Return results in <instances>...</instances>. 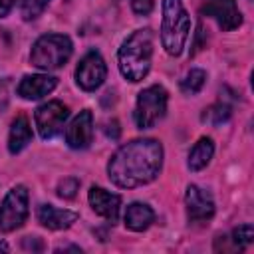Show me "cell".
<instances>
[{
  "mask_svg": "<svg viewBox=\"0 0 254 254\" xmlns=\"http://www.w3.org/2000/svg\"><path fill=\"white\" fill-rule=\"evenodd\" d=\"M109 127H105V133H107V137H111V139H117L119 137V129H117V121H111V123H107Z\"/></svg>",
  "mask_w": 254,
  "mask_h": 254,
  "instance_id": "obj_25",
  "label": "cell"
},
{
  "mask_svg": "<svg viewBox=\"0 0 254 254\" xmlns=\"http://www.w3.org/2000/svg\"><path fill=\"white\" fill-rule=\"evenodd\" d=\"M0 250H4V252H6V250H8V246H6L4 242H0Z\"/></svg>",
  "mask_w": 254,
  "mask_h": 254,
  "instance_id": "obj_27",
  "label": "cell"
},
{
  "mask_svg": "<svg viewBox=\"0 0 254 254\" xmlns=\"http://www.w3.org/2000/svg\"><path fill=\"white\" fill-rule=\"evenodd\" d=\"M67 115H69L67 107L62 101H58V99L48 101V103H42L36 109V113H34V119H36V127H38L40 137L52 139L54 135H58L62 131Z\"/></svg>",
  "mask_w": 254,
  "mask_h": 254,
  "instance_id": "obj_7",
  "label": "cell"
},
{
  "mask_svg": "<svg viewBox=\"0 0 254 254\" xmlns=\"http://www.w3.org/2000/svg\"><path fill=\"white\" fill-rule=\"evenodd\" d=\"M38 220L42 226H46L50 230H64L77 220V214L71 210L56 208L52 204H42L38 208Z\"/></svg>",
  "mask_w": 254,
  "mask_h": 254,
  "instance_id": "obj_14",
  "label": "cell"
},
{
  "mask_svg": "<svg viewBox=\"0 0 254 254\" xmlns=\"http://www.w3.org/2000/svg\"><path fill=\"white\" fill-rule=\"evenodd\" d=\"M230 105L228 103H214V105H210L208 109H204V113H202V121H208V123H212V125H220V123H224V121H228L230 119Z\"/></svg>",
  "mask_w": 254,
  "mask_h": 254,
  "instance_id": "obj_19",
  "label": "cell"
},
{
  "mask_svg": "<svg viewBox=\"0 0 254 254\" xmlns=\"http://www.w3.org/2000/svg\"><path fill=\"white\" fill-rule=\"evenodd\" d=\"M190 32V16L181 0H163L161 44L169 56H181Z\"/></svg>",
  "mask_w": 254,
  "mask_h": 254,
  "instance_id": "obj_3",
  "label": "cell"
},
{
  "mask_svg": "<svg viewBox=\"0 0 254 254\" xmlns=\"http://www.w3.org/2000/svg\"><path fill=\"white\" fill-rule=\"evenodd\" d=\"M24 248H32V250H42V242L38 240V238H32L30 240V236L24 240Z\"/></svg>",
  "mask_w": 254,
  "mask_h": 254,
  "instance_id": "obj_26",
  "label": "cell"
},
{
  "mask_svg": "<svg viewBox=\"0 0 254 254\" xmlns=\"http://www.w3.org/2000/svg\"><path fill=\"white\" fill-rule=\"evenodd\" d=\"M105 75L107 67L99 52H87L75 67V81L83 91H95L105 81Z\"/></svg>",
  "mask_w": 254,
  "mask_h": 254,
  "instance_id": "obj_8",
  "label": "cell"
},
{
  "mask_svg": "<svg viewBox=\"0 0 254 254\" xmlns=\"http://www.w3.org/2000/svg\"><path fill=\"white\" fill-rule=\"evenodd\" d=\"M151 58H153V34L151 30H137L133 32L119 48L117 62L119 69L125 79L129 81H141L149 69H151Z\"/></svg>",
  "mask_w": 254,
  "mask_h": 254,
  "instance_id": "obj_2",
  "label": "cell"
},
{
  "mask_svg": "<svg viewBox=\"0 0 254 254\" xmlns=\"http://www.w3.org/2000/svg\"><path fill=\"white\" fill-rule=\"evenodd\" d=\"M212 153H214L212 139H210V137H200V139L192 145V149H190V153H189V169H190V171H200V169H204V167L210 163Z\"/></svg>",
  "mask_w": 254,
  "mask_h": 254,
  "instance_id": "obj_17",
  "label": "cell"
},
{
  "mask_svg": "<svg viewBox=\"0 0 254 254\" xmlns=\"http://www.w3.org/2000/svg\"><path fill=\"white\" fill-rule=\"evenodd\" d=\"M89 204L99 216L107 218L109 222H115L119 216L121 198H119V194L109 192L101 187H91L89 189Z\"/></svg>",
  "mask_w": 254,
  "mask_h": 254,
  "instance_id": "obj_12",
  "label": "cell"
},
{
  "mask_svg": "<svg viewBox=\"0 0 254 254\" xmlns=\"http://www.w3.org/2000/svg\"><path fill=\"white\" fill-rule=\"evenodd\" d=\"M93 137V115L89 109H83L67 127L65 141L71 149H85Z\"/></svg>",
  "mask_w": 254,
  "mask_h": 254,
  "instance_id": "obj_11",
  "label": "cell"
},
{
  "mask_svg": "<svg viewBox=\"0 0 254 254\" xmlns=\"http://www.w3.org/2000/svg\"><path fill=\"white\" fill-rule=\"evenodd\" d=\"M28 216V189L14 187L0 204V232H12L24 224Z\"/></svg>",
  "mask_w": 254,
  "mask_h": 254,
  "instance_id": "obj_6",
  "label": "cell"
},
{
  "mask_svg": "<svg viewBox=\"0 0 254 254\" xmlns=\"http://www.w3.org/2000/svg\"><path fill=\"white\" fill-rule=\"evenodd\" d=\"M204 81H206L204 69L194 67V69H190V71L185 75V79L181 81V89H183V93H187V95H194V93H198V91L202 89Z\"/></svg>",
  "mask_w": 254,
  "mask_h": 254,
  "instance_id": "obj_18",
  "label": "cell"
},
{
  "mask_svg": "<svg viewBox=\"0 0 254 254\" xmlns=\"http://www.w3.org/2000/svg\"><path fill=\"white\" fill-rule=\"evenodd\" d=\"M58 85V79L52 75H26L18 83V95L24 99H40L48 93H52Z\"/></svg>",
  "mask_w": 254,
  "mask_h": 254,
  "instance_id": "obj_13",
  "label": "cell"
},
{
  "mask_svg": "<svg viewBox=\"0 0 254 254\" xmlns=\"http://www.w3.org/2000/svg\"><path fill=\"white\" fill-rule=\"evenodd\" d=\"M161 165L163 145L155 139H135L111 155L107 173L117 187L135 189L155 181Z\"/></svg>",
  "mask_w": 254,
  "mask_h": 254,
  "instance_id": "obj_1",
  "label": "cell"
},
{
  "mask_svg": "<svg viewBox=\"0 0 254 254\" xmlns=\"http://www.w3.org/2000/svg\"><path fill=\"white\" fill-rule=\"evenodd\" d=\"M200 12L212 18L224 32H230L242 24V14L236 6V0H202Z\"/></svg>",
  "mask_w": 254,
  "mask_h": 254,
  "instance_id": "obj_9",
  "label": "cell"
},
{
  "mask_svg": "<svg viewBox=\"0 0 254 254\" xmlns=\"http://www.w3.org/2000/svg\"><path fill=\"white\" fill-rule=\"evenodd\" d=\"M77 189H79V181L73 179V177H67V179L60 181V185H58V196H62V198H73L75 192H77Z\"/></svg>",
  "mask_w": 254,
  "mask_h": 254,
  "instance_id": "obj_22",
  "label": "cell"
},
{
  "mask_svg": "<svg viewBox=\"0 0 254 254\" xmlns=\"http://www.w3.org/2000/svg\"><path fill=\"white\" fill-rule=\"evenodd\" d=\"M14 4H16V0H0V18H4L12 10Z\"/></svg>",
  "mask_w": 254,
  "mask_h": 254,
  "instance_id": "obj_24",
  "label": "cell"
},
{
  "mask_svg": "<svg viewBox=\"0 0 254 254\" xmlns=\"http://www.w3.org/2000/svg\"><path fill=\"white\" fill-rule=\"evenodd\" d=\"M52 0H24L22 2V16H24V20H34V18H38L44 10H46V6L50 4Z\"/></svg>",
  "mask_w": 254,
  "mask_h": 254,
  "instance_id": "obj_21",
  "label": "cell"
},
{
  "mask_svg": "<svg viewBox=\"0 0 254 254\" xmlns=\"http://www.w3.org/2000/svg\"><path fill=\"white\" fill-rule=\"evenodd\" d=\"M30 141H32V127H30L26 115H18V117L12 121V127H10L8 149H10L12 155H16V153H20Z\"/></svg>",
  "mask_w": 254,
  "mask_h": 254,
  "instance_id": "obj_16",
  "label": "cell"
},
{
  "mask_svg": "<svg viewBox=\"0 0 254 254\" xmlns=\"http://www.w3.org/2000/svg\"><path fill=\"white\" fill-rule=\"evenodd\" d=\"M167 89L163 85H149L137 95L135 123L139 129H151L157 125L167 111Z\"/></svg>",
  "mask_w": 254,
  "mask_h": 254,
  "instance_id": "obj_5",
  "label": "cell"
},
{
  "mask_svg": "<svg viewBox=\"0 0 254 254\" xmlns=\"http://www.w3.org/2000/svg\"><path fill=\"white\" fill-rule=\"evenodd\" d=\"M71 40L64 34H46L36 40L30 52L32 65L40 69H58L71 58Z\"/></svg>",
  "mask_w": 254,
  "mask_h": 254,
  "instance_id": "obj_4",
  "label": "cell"
},
{
  "mask_svg": "<svg viewBox=\"0 0 254 254\" xmlns=\"http://www.w3.org/2000/svg\"><path fill=\"white\" fill-rule=\"evenodd\" d=\"M155 220V212L151 206L143 204V202H131L125 210V226L129 230L141 232L145 228L151 226V222Z\"/></svg>",
  "mask_w": 254,
  "mask_h": 254,
  "instance_id": "obj_15",
  "label": "cell"
},
{
  "mask_svg": "<svg viewBox=\"0 0 254 254\" xmlns=\"http://www.w3.org/2000/svg\"><path fill=\"white\" fill-rule=\"evenodd\" d=\"M185 204H187V216L190 222H204L210 220L214 214V200L208 190L190 185L185 194Z\"/></svg>",
  "mask_w": 254,
  "mask_h": 254,
  "instance_id": "obj_10",
  "label": "cell"
},
{
  "mask_svg": "<svg viewBox=\"0 0 254 254\" xmlns=\"http://www.w3.org/2000/svg\"><path fill=\"white\" fill-rule=\"evenodd\" d=\"M254 240V228L252 224H240L232 230V242L238 250H244L246 246H250Z\"/></svg>",
  "mask_w": 254,
  "mask_h": 254,
  "instance_id": "obj_20",
  "label": "cell"
},
{
  "mask_svg": "<svg viewBox=\"0 0 254 254\" xmlns=\"http://www.w3.org/2000/svg\"><path fill=\"white\" fill-rule=\"evenodd\" d=\"M129 2H131V8H133L135 14L145 16L153 10V0H129Z\"/></svg>",
  "mask_w": 254,
  "mask_h": 254,
  "instance_id": "obj_23",
  "label": "cell"
}]
</instances>
